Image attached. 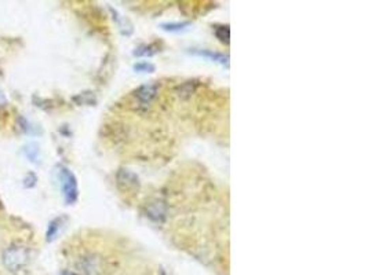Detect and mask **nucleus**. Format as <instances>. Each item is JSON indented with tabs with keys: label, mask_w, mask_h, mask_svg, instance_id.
<instances>
[{
	"label": "nucleus",
	"mask_w": 368,
	"mask_h": 275,
	"mask_svg": "<svg viewBox=\"0 0 368 275\" xmlns=\"http://www.w3.org/2000/svg\"><path fill=\"white\" fill-rule=\"evenodd\" d=\"M29 260H31L29 249L22 244H11L9 248L5 249L2 256V262L6 270H9L13 274L22 272L29 264Z\"/></svg>",
	"instance_id": "f257e3e1"
},
{
	"label": "nucleus",
	"mask_w": 368,
	"mask_h": 275,
	"mask_svg": "<svg viewBox=\"0 0 368 275\" xmlns=\"http://www.w3.org/2000/svg\"><path fill=\"white\" fill-rule=\"evenodd\" d=\"M75 268L79 275H102L105 268L104 259L98 253H83L75 263Z\"/></svg>",
	"instance_id": "f03ea898"
},
{
	"label": "nucleus",
	"mask_w": 368,
	"mask_h": 275,
	"mask_svg": "<svg viewBox=\"0 0 368 275\" xmlns=\"http://www.w3.org/2000/svg\"><path fill=\"white\" fill-rule=\"evenodd\" d=\"M157 94H159V84L156 82L142 84L141 87H138L132 92L134 105H135L138 110H146L155 102V99L157 98Z\"/></svg>",
	"instance_id": "7ed1b4c3"
},
{
	"label": "nucleus",
	"mask_w": 368,
	"mask_h": 275,
	"mask_svg": "<svg viewBox=\"0 0 368 275\" xmlns=\"http://www.w3.org/2000/svg\"><path fill=\"white\" fill-rule=\"evenodd\" d=\"M59 181H61V187H62V193H64L65 203L68 204V205H72V204L76 203L79 195V190L78 181H76L75 175L69 171L68 168H61Z\"/></svg>",
	"instance_id": "20e7f679"
},
{
	"label": "nucleus",
	"mask_w": 368,
	"mask_h": 275,
	"mask_svg": "<svg viewBox=\"0 0 368 275\" xmlns=\"http://www.w3.org/2000/svg\"><path fill=\"white\" fill-rule=\"evenodd\" d=\"M116 182H118L119 189L126 191V193H131V191H135L140 187V179L138 176L131 172L130 169H126V168H122L119 169L118 173H116Z\"/></svg>",
	"instance_id": "39448f33"
},
{
	"label": "nucleus",
	"mask_w": 368,
	"mask_h": 275,
	"mask_svg": "<svg viewBox=\"0 0 368 275\" xmlns=\"http://www.w3.org/2000/svg\"><path fill=\"white\" fill-rule=\"evenodd\" d=\"M146 216L149 217L150 220L156 221V223H163L167 217V205L163 201H152L148 204L146 207Z\"/></svg>",
	"instance_id": "423d86ee"
},
{
	"label": "nucleus",
	"mask_w": 368,
	"mask_h": 275,
	"mask_svg": "<svg viewBox=\"0 0 368 275\" xmlns=\"http://www.w3.org/2000/svg\"><path fill=\"white\" fill-rule=\"evenodd\" d=\"M191 54L197 55V57H204V58L211 59L213 62H218L223 66H227L229 65V57L225 54H221V53H215V51L211 50H191Z\"/></svg>",
	"instance_id": "0eeeda50"
},
{
	"label": "nucleus",
	"mask_w": 368,
	"mask_h": 275,
	"mask_svg": "<svg viewBox=\"0 0 368 275\" xmlns=\"http://www.w3.org/2000/svg\"><path fill=\"white\" fill-rule=\"evenodd\" d=\"M65 220H66V219H65L64 216H59L51 221L50 226H49V230H47V234H45L49 242H51V241H54V239L57 238V235L59 234V231L62 229Z\"/></svg>",
	"instance_id": "6e6552de"
},
{
	"label": "nucleus",
	"mask_w": 368,
	"mask_h": 275,
	"mask_svg": "<svg viewBox=\"0 0 368 275\" xmlns=\"http://www.w3.org/2000/svg\"><path fill=\"white\" fill-rule=\"evenodd\" d=\"M157 53V47L153 44H142L140 45L135 51H134V55L135 57H152Z\"/></svg>",
	"instance_id": "1a4fd4ad"
},
{
	"label": "nucleus",
	"mask_w": 368,
	"mask_h": 275,
	"mask_svg": "<svg viewBox=\"0 0 368 275\" xmlns=\"http://www.w3.org/2000/svg\"><path fill=\"white\" fill-rule=\"evenodd\" d=\"M196 90V83L195 82H185L182 86H179L178 88V95L181 96L182 99L185 98H189Z\"/></svg>",
	"instance_id": "9d476101"
},
{
	"label": "nucleus",
	"mask_w": 368,
	"mask_h": 275,
	"mask_svg": "<svg viewBox=\"0 0 368 275\" xmlns=\"http://www.w3.org/2000/svg\"><path fill=\"white\" fill-rule=\"evenodd\" d=\"M24 153L27 154V157L31 160V161H35L37 163V160H39V156H40V150L37 147L36 144H27L25 146V149H24Z\"/></svg>",
	"instance_id": "9b49d317"
},
{
	"label": "nucleus",
	"mask_w": 368,
	"mask_h": 275,
	"mask_svg": "<svg viewBox=\"0 0 368 275\" xmlns=\"http://www.w3.org/2000/svg\"><path fill=\"white\" fill-rule=\"evenodd\" d=\"M188 27H191V22H168L162 25V28H163L164 31L167 32H179V31H183V29H187Z\"/></svg>",
	"instance_id": "f8f14e48"
},
{
	"label": "nucleus",
	"mask_w": 368,
	"mask_h": 275,
	"mask_svg": "<svg viewBox=\"0 0 368 275\" xmlns=\"http://www.w3.org/2000/svg\"><path fill=\"white\" fill-rule=\"evenodd\" d=\"M214 33H215V36L218 37L219 40L222 41V43H229V37H231V31H229V28L227 27H217L214 29Z\"/></svg>",
	"instance_id": "ddd939ff"
},
{
	"label": "nucleus",
	"mask_w": 368,
	"mask_h": 275,
	"mask_svg": "<svg viewBox=\"0 0 368 275\" xmlns=\"http://www.w3.org/2000/svg\"><path fill=\"white\" fill-rule=\"evenodd\" d=\"M134 70L140 73H152L155 72L156 68L155 65L150 62H138L134 65Z\"/></svg>",
	"instance_id": "4468645a"
},
{
	"label": "nucleus",
	"mask_w": 368,
	"mask_h": 275,
	"mask_svg": "<svg viewBox=\"0 0 368 275\" xmlns=\"http://www.w3.org/2000/svg\"><path fill=\"white\" fill-rule=\"evenodd\" d=\"M75 101H78L80 105H93L96 104V96L91 92H84V94H80L79 96H76Z\"/></svg>",
	"instance_id": "2eb2a0df"
},
{
	"label": "nucleus",
	"mask_w": 368,
	"mask_h": 275,
	"mask_svg": "<svg viewBox=\"0 0 368 275\" xmlns=\"http://www.w3.org/2000/svg\"><path fill=\"white\" fill-rule=\"evenodd\" d=\"M36 175L35 173H28L27 178H25V181H24V186L27 187V189H31L33 186L36 185Z\"/></svg>",
	"instance_id": "dca6fc26"
},
{
	"label": "nucleus",
	"mask_w": 368,
	"mask_h": 275,
	"mask_svg": "<svg viewBox=\"0 0 368 275\" xmlns=\"http://www.w3.org/2000/svg\"><path fill=\"white\" fill-rule=\"evenodd\" d=\"M61 275H75V274L71 272V271H64V272H61Z\"/></svg>",
	"instance_id": "f3484780"
}]
</instances>
